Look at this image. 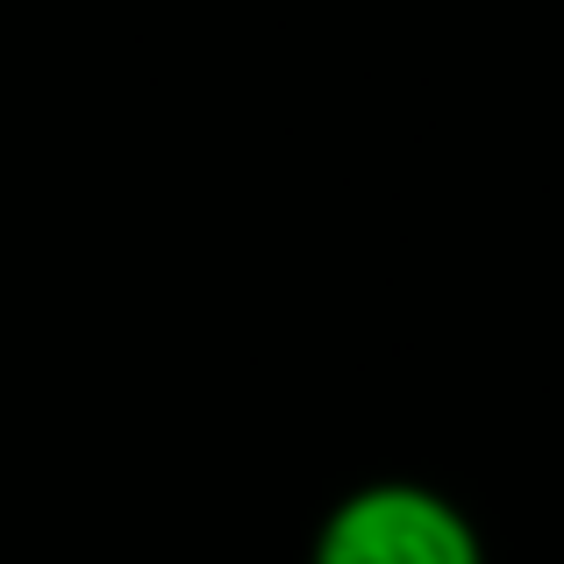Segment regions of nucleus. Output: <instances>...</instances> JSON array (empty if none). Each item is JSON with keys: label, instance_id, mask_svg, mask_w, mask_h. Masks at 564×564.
I'll return each instance as SVG.
<instances>
[{"label": "nucleus", "instance_id": "f257e3e1", "mask_svg": "<svg viewBox=\"0 0 564 564\" xmlns=\"http://www.w3.org/2000/svg\"><path fill=\"white\" fill-rule=\"evenodd\" d=\"M307 564H486V536L443 486L365 479L329 500L307 536Z\"/></svg>", "mask_w": 564, "mask_h": 564}]
</instances>
